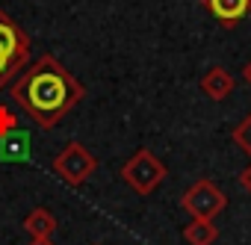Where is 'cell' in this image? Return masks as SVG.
<instances>
[{"instance_id": "52a82bcc", "label": "cell", "mask_w": 251, "mask_h": 245, "mask_svg": "<svg viewBox=\"0 0 251 245\" xmlns=\"http://www.w3.org/2000/svg\"><path fill=\"white\" fill-rule=\"evenodd\" d=\"M201 92L210 98V100H225L230 92H233V74L222 65H213L204 71L201 77Z\"/></svg>"}, {"instance_id": "8992f818", "label": "cell", "mask_w": 251, "mask_h": 245, "mask_svg": "<svg viewBox=\"0 0 251 245\" xmlns=\"http://www.w3.org/2000/svg\"><path fill=\"white\" fill-rule=\"evenodd\" d=\"M204 6L225 27H236L251 12V0H204Z\"/></svg>"}, {"instance_id": "5bb4252c", "label": "cell", "mask_w": 251, "mask_h": 245, "mask_svg": "<svg viewBox=\"0 0 251 245\" xmlns=\"http://www.w3.org/2000/svg\"><path fill=\"white\" fill-rule=\"evenodd\" d=\"M30 245H56V242H53V236H33Z\"/></svg>"}, {"instance_id": "30bf717a", "label": "cell", "mask_w": 251, "mask_h": 245, "mask_svg": "<svg viewBox=\"0 0 251 245\" xmlns=\"http://www.w3.org/2000/svg\"><path fill=\"white\" fill-rule=\"evenodd\" d=\"M183 239H186V245H213L219 239V227L207 219H192L183 227Z\"/></svg>"}, {"instance_id": "9a60e30c", "label": "cell", "mask_w": 251, "mask_h": 245, "mask_svg": "<svg viewBox=\"0 0 251 245\" xmlns=\"http://www.w3.org/2000/svg\"><path fill=\"white\" fill-rule=\"evenodd\" d=\"M242 77H245V83L251 86V62H245V68H242Z\"/></svg>"}, {"instance_id": "277c9868", "label": "cell", "mask_w": 251, "mask_h": 245, "mask_svg": "<svg viewBox=\"0 0 251 245\" xmlns=\"http://www.w3.org/2000/svg\"><path fill=\"white\" fill-rule=\"evenodd\" d=\"M180 207H183V213H186L189 219H207V221H213L219 213H225L227 195L222 192L219 183L201 177V180H195V183L180 195Z\"/></svg>"}, {"instance_id": "2e32d148", "label": "cell", "mask_w": 251, "mask_h": 245, "mask_svg": "<svg viewBox=\"0 0 251 245\" xmlns=\"http://www.w3.org/2000/svg\"><path fill=\"white\" fill-rule=\"evenodd\" d=\"M95 245H98V242H95Z\"/></svg>"}, {"instance_id": "3957f363", "label": "cell", "mask_w": 251, "mask_h": 245, "mask_svg": "<svg viewBox=\"0 0 251 245\" xmlns=\"http://www.w3.org/2000/svg\"><path fill=\"white\" fill-rule=\"evenodd\" d=\"M166 174H169L166 163H160L151 148H139L127 163L121 166V180L139 195H151L166 180Z\"/></svg>"}, {"instance_id": "7c38bea8", "label": "cell", "mask_w": 251, "mask_h": 245, "mask_svg": "<svg viewBox=\"0 0 251 245\" xmlns=\"http://www.w3.org/2000/svg\"><path fill=\"white\" fill-rule=\"evenodd\" d=\"M18 115L9 109V106H3L0 103V136H6V133H12V130H18Z\"/></svg>"}, {"instance_id": "5b68a950", "label": "cell", "mask_w": 251, "mask_h": 245, "mask_svg": "<svg viewBox=\"0 0 251 245\" xmlns=\"http://www.w3.org/2000/svg\"><path fill=\"white\" fill-rule=\"evenodd\" d=\"M53 172L59 180L68 186H83L95 172H98V157L83 145V142H68L56 157H53Z\"/></svg>"}, {"instance_id": "ba28073f", "label": "cell", "mask_w": 251, "mask_h": 245, "mask_svg": "<svg viewBox=\"0 0 251 245\" xmlns=\"http://www.w3.org/2000/svg\"><path fill=\"white\" fill-rule=\"evenodd\" d=\"M30 157V133L27 130H12L0 136V160L3 163H24Z\"/></svg>"}, {"instance_id": "6da1fadb", "label": "cell", "mask_w": 251, "mask_h": 245, "mask_svg": "<svg viewBox=\"0 0 251 245\" xmlns=\"http://www.w3.org/2000/svg\"><path fill=\"white\" fill-rule=\"evenodd\" d=\"M9 95L42 130H53L83 100L86 89L53 53H42L9 83Z\"/></svg>"}, {"instance_id": "8fae6325", "label": "cell", "mask_w": 251, "mask_h": 245, "mask_svg": "<svg viewBox=\"0 0 251 245\" xmlns=\"http://www.w3.org/2000/svg\"><path fill=\"white\" fill-rule=\"evenodd\" d=\"M233 142H236V148H239L242 154L251 157V112L233 127Z\"/></svg>"}, {"instance_id": "7a4b0ae2", "label": "cell", "mask_w": 251, "mask_h": 245, "mask_svg": "<svg viewBox=\"0 0 251 245\" xmlns=\"http://www.w3.org/2000/svg\"><path fill=\"white\" fill-rule=\"evenodd\" d=\"M30 62V36L0 9V89L9 86Z\"/></svg>"}, {"instance_id": "9c48e42d", "label": "cell", "mask_w": 251, "mask_h": 245, "mask_svg": "<svg viewBox=\"0 0 251 245\" xmlns=\"http://www.w3.org/2000/svg\"><path fill=\"white\" fill-rule=\"evenodd\" d=\"M56 227H59V221H56V216H53L48 207H36V210H30L27 219H24V230H27L30 236H53Z\"/></svg>"}, {"instance_id": "4fadbf2b", "label": "cell", "mask_w": 251, "mask_h": 245, "mask_svg": "<svg viewBox=\"0 0 251 245\" xmlns=\"http://www.w3.org/2000/svg\"><path fill=\"white\" fill-rule=\"evenodd\" d=\"M239 186H242V189H245V192L251 195V163H248V166H245V169L239 172Z\"/></svg>"}]
</instances>
